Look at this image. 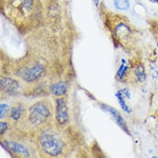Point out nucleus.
Here are the masks:
<instances>
[{"label":"nucleus","mask_w":158,"mask_h":158,"mask_svg":"<svg viewBox=\"0 0 158 158\" xmlns=\"http://www.w3.org/2000/svg\"><path fill=\"white\" fill-rule=\"evenodd\" d=\"M94 2L96 5H98L99 4V0H94Z\"/></svg>","instance_id":"nucleus-17"},{"label":"nucleus","mask_w":158,"mask_h":158,"mask_svg":"<svg viewBox=\"0 0 158 158\" xmlns=\"http://www.w3.org/2000/svg\"><path fill=\"white\" fill-rule=\"evenodd\" d=\"M156 2L158 3V0H157V1H156Z\"/></svg>","instance_id":"nucleus-20"},{"label":"nucleus","mask_w":158,"mask_h":158,"mask_svg":"<svg viewBox=\"0 0 158 158\" xmlns=\"http://www.w3.org/2000/svg\"><path fill=\"white\" fill-rule=\"evenodd\" d=\"M157 48H158V42H157Z\"/></svg>","instance_id":"nucleus-19"},{"label":"nucleus","mask_w":158,"mask_h":158,"mask_svg":"<svg viewBox=\"0 0 158 158\" xmlns=\"http://www.w3.org/2000/svg\"><path fill=\"white\" fill-rule=\"evenodd\" d=\"M122 94H123V92L122 91H119L116 94V96L118 100V102L120 103V105L122 109L125 112H126L127 113H130L131 110L129 108V107L126 104V102L124 100V98H123V96H122Z\"/></svg>","instance_id":"nucleus-10"},{"label":"nucleus","mask_w":158,"mask_h":158,"mask_svg":"<svg viewBox=\"0 0 158 158\" xmlns=\"http://www.w3.org/2000/svg\"><path fill=\"white\" fill-rule=\"evenodd\" d=\"M44 70V69L42 64H37L31 68L24 70L21 76L27 81H33L37 80L41 76Z\"/></svg>","instance_id":"nucleus-3"},{"label":"nucleus","mask_w":158,"mask_h":158,"mask_svg":"<svg viewBox=\"0 0 158 158\" xmlns=\"http://www.w3.org/2000/svg\"><path fill=\"white\" fill-rule=\"evenodd\" d=\"M33 0H24V6L27 8H29L32 6Z\"/></svg>","instance_id":"nucleus-16"},{"label":"nucleus","mask_w":158,"mask_h":158,"mask_svg":"<svg viewBox=\"0 0 158 158\" xmlns=\"http://www.w3.org/2000/svg\"><path fill=\"white\" fill-rule=\"evenodd\" d=\"M115 8L120 11H127L130 7L128 0H114Z\"/></svg>","instance_id":"nucleus-9"},{"label":"nucleus","mask_w":158,"mask_h":158,"mask_svg":"<svg viewBox=\"0 0 158 158\" xmlns=\"http://www.w3.org/2000/svg\"><path fill=\"white\" fill-rule=\"evenodd\" d=\"M135 74L140 81H144L146 79V73L144 67L142 65H139L137 66L135 70Z\"/></svg>","instance_id":"nucleus-11"},{"label":"nucleus","mask_w":158,"mask_h":158,"mask_svg":"<svg viewBox=\"0 0 158 158\" xmlns=\"http://www.w3.org/2000/svg\"><path fill=\"white\" fill-rule=\"evenodd\" d=\"M21 110L19 107L13 108L11 110V117L16 120H18L21 116Z\"/></svg>","instance_id":"nucleus-13"},{"label":"nucleus","mask_w":158,"mask_h":158,"mask_svg":"<svg viewBox=\"0 0 158 158\" xmlns=\"http://www.w3.org/2000/svg\"><path fill=\"white\" fill-rule=\"evenodd\" d=\"M6 146L12 151L18 153L22 154L26 156H29V152L27 151V149L21 144H19L15 141H5Z\"/></svg>","instance_id":"nucleus-7"},{"label":"nucleus","mask_w":158,"mask_h":158,"mask_svg":"<svg viewBox=\"0 0 158 158\" xmlns=\"http://www.w3.org/2000/svg\"><path fill=\"white\" fill-rule=\"evenodd\" d=\"M125 61L124 60H123V62L122 61V64H121V66H120V68L117 71V76L120 79H122L124 76V75L125 74L126 72L127 71V70L128 69V66H125Z\"/></svg>","instance_id":"nucleus-12"},{"label":"nucleus","mask_w":158,"mask_h":158,"mask_svg":"<svg viewBox=\"0 0 158 158\" xmlns=\"http://www.w3.org/2000/svg\"><path fill=\"white\" fill-rule=\"evenodd\" d=\"M40 141L43 149L48 154L52 156H56L61 153L63 143L55 135L43 133L40 138Z\"/></svg>","instance_id":"nucleus-1"},{"label":"nucleus","mask_w":158,"mask_h":158,"mask_svg":"<svg viewBox=\"0 0 158 158\" xmlns=\"http://www.w3.org/2000/svg\"><path fill=\"white\" fill-rule=\"evenodd\" d=\"M149 1H150L151 2L154 3V2H156V1H157V0H149Z\"/></svg>","instance_id":"nucleus-18"},{"label":"nucleus","mask_w":158,"mask_h":158,"mask_svg":"<svg viewBox=\"0 0 158 158\" xmlns=\"http://www.w3.org/2000/svg\"><path fill=\"white\" fill-rule=\"evenodd\" d=\"M19 87V85L15 80L6 77L1 80V89L2 91L7 93H13L16 91Z\"/></svg>","instance_id":"nucleus-6"},{"label":"nucleus","mask_w":158,"mask_h":158,"mask_svg":"<svg viewBox=\"0 0 158 158\" xmlns=\"http://www.w3.org/2000/svg\"><path fill=\"white\" fill-rule=\"evenodd\" d=\"M29 112L30 121L36 125L44 123L50 115L48 109L41 102L31 106L29 109Z\"/></svg>","instance_id":"nucleus-2"},{"label":"nucleus","mask_w":158,"mask_h":158,"mask_svg":"<svg viewBox=\"0 0 158 158\" xmlns=\"http://www.w3.org/2000/svg\"><path fill=\"white\" fill-rule=\"evenodd\" d=\"M10 110V107L7 104H2L0 106V112H1V115H0V117L1 118H3L6 114L9 112Z\"/></svg>","instance_id":"nucleus-14"},{"label":"nucleus","mask_w":158,"mask_h":158,"mask_svg":"<svg viewBox=\"0 0 158 158\" xmlns=\"http://www.w3.org/2000/svg\"><path fill=\"white\" fill-rule=\"evenodd\" d=\"M102 109L104 110L107 111L109 113H110V114L113 116L114 118L115 119V122H117V123L118 125V126L127 133L129 134V131L128 130V128L126 125V123L123 120V118L121 117V115L117 112V111L114 109V108L107 106L106 105H102Z\"/></svg>","instance_id":"nucleus-5"},{"label":"nucleus","mask_w":158,"mask_h":158,"mask_svg":"<svg viewBox=\"0 0 158 158\" xmlns=\"http://www.w3.org/2000/svg\"><path fill=\"white\" fill-rule=\"evenodd\" d=\"M67 91V85L65 82L60 81L53 84L50 87L51 93L56 96H60L66 93Z\"/></svg>","instance_id":"nucleus-8"},{"label":"nucleus","mask_w":158,"mask_h":158,"mask_svg":"<svg viewBox=\"0 0 158 158\" xmlns=\"http://www.w3.org/2000/svg\"><path fill=\"white\" fill-rule=\"evenodd\" d=\"M56 119L60 125H64L68 120V108L63 99L56 100Z\"/></svg>","instance_id":"nucleus-4"},{"label":"nucleus","mask_w":158,"mask_h":158,"mask_svg":"<svg viewBox=\"0 0 158 158\" xmlns=\"http://www.w3.org/2000/svg\"><path fill=\"white\" fill-rule=\"evenodd\" d=\"M8 128V124L5 122L0 123V131H1V134L2 135Z\"/></svg>","instance_id":"nucleus-15"}]
</instances>
